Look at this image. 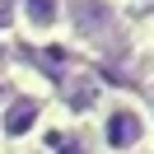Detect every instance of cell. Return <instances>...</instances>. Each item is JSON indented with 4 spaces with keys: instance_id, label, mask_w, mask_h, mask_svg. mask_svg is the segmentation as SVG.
I'll use <instances>...</instances> for the list:
<instances>
[{
    "instance_id": "1",
    "label": "cell",
    "mask_w": 154,
    "mask_h": 154,
    "mask_svg": "<svg viewBox=\"0 0 154 154\" xmlns=\"http://www.w3.org/2000/svg\"><path fill=\"white\" fill-rule=\"evenodd\" d=\"M94 149L98 154H145L154 149V117L140 94L107 89L94 107Z\"/></svg>"
},
{
    "instance_id": "10",
    "label": "cell",
    "mask_w": 154,
    "mask_h": 154,
    "mask_svg": "<svg viewBox=\"0 0 154 154\" xmlns=\"http://www.w3.org/2000/svg\"><path fill=\"white\" fill-rule=\"evenodd\" d=\"M149 56H154V23H149Z\"/></svg>"
},
{
    "instance_id": "2",
    "label": "cell",
    "mask_w": 154,
    "mask_h": 154,
    "mask_svg": "<svg viewBox=\"0 0 154 154\" xmlns=\"http://www.w3.org/2000/svg\"><path fill=\"white\" fill-rule=\"evenodd\" d=\"M66 42L79 51H107L126 47L131 28H126V5L122 0H66Z\"/></svg>"
},
{
    "instance_id": "4",
    "label": "cell",
    "mask_w": 154,
    "mask_h": 154,
    "mask_svg": "<svg viewBox=\"0 0 154 154\" xmlns=\"http://www.w3.org/2000/svg\"><path fill=\"white\" fill-rule=\"evenodd\" d=\"M14 28L33 47L66 42V0H14Z\"/></svg>"
},
{
    "instance_id": "5",
    "label": "cell",
    "mask_w": 154,
    "mask_h": 154,
    "mask_svg": "<svg viewBox=\"0 0 154 154\" xmlns=\"http://www.w3.org/2000/svg\"><path fill=\"white\" fill-rule=\"evenodd\" d=\"M47 154H98V149H94V135H84V131H70V135H61V140L51 145Z\"/></svg>"
},
{
    "instance_id": "3",
    "label": "cell",
    "mask_w": 154,
    "mask_h": 154,
    "mask_svg": "<svg viewBox=\"0 0 154 154\" xmlns=\"http://www.w3.org/2000/svg\"><path fill=\"white\" fill-rule=\"evenodd\" d=\"M51 112V94L47 89H33V84H14L10 98L0 103V145H28L33 135L47 126Z\"/></svg>"
},
{
    "instance_id": "6",
    "label": "cell",
    "mask_w": 154,
    "mask_h": 154,
    "mask_svg": "<svg viewBox=\"0 0 154 154\" xmlns=\"http://www.w3.org/2000/svg\"><path fill=\"white\" fill-rule=\"evenodd\" d=\"M10 89H14V79H10V70H0V103L10 98Z\"/></svg>"
},
{
    "instance_id": "8",
    "label": "cell",
    "mask_w": 154,
    "mask_h": 154,
    "mask_svg": "<svg viewBox=\"0 0 154 154\" xmlns=\"http://www.w3.org/2000/svg\"><path fill=\"white\" fill-rule=\"evenodd\" d=\"M145 107H149V117H154V84H149V94H145Z\"/></svg>"
},
{
    "instance_id": "7",
    "label": "cell",
    "mask_w": 154,
    "mask_h": 154,
    "mask_svg": "<svg viewBox=\"0 0 154 154\" xmlns=\"http://www.w3.org/2000/svg\"><path fill=\"white\" fill-rule=\"evenodd\" d=\"M14 154H47L42 145H23V149H14Z\"/></svg>"
},
{
    "instance_id": "9",
    "label": "cell",
    "mask_w": 154,
    "mask_h": 154,
    "mask_svg": "<svg viewBox=\"0 0 154 154\" xmlns=\"http://www.w3.org/2000/svg\"><path fill=\"white\" fill-rule=\"evenodd\" d=\"M122 5H154V0H122Z\"/></svg>"
}]
</instances>
